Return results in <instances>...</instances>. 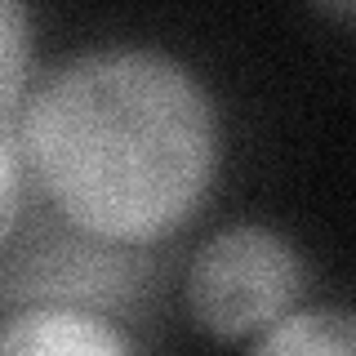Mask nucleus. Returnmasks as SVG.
Listing matches in <instances>:
<instances>
[{"instance_id": "20e7f679", "label": "nucleus", "mask_w": 356, "mask_h": 356, "mask_svg": "<svg viewBox=\"0 0 356 356\" xmlns=\"http://www.w3.org/2000/svg\"><path fill=\"white\" fill-rule=\"evenodd\" d=\"M0 356H138V352L98 312L18 307L5 321Z\"/></svg>"}, {"instance_id": "7ed1b4c3", "label": "nucleus", "mask_w": 356, "mask_h": 356, "mask_svg": "<svg viewBox=\"0 0 356 356\" xmlns=\"http://www.w3.org/2000/svg\"><path fill=\"white\" fill-rule=\"evenodd\" d=\"M147 281V263L129 245L98 241L72 222H44L31 232V250H9L5 263V303L18 307H76L107 312L134 303Z\"/></svg>"}, {"instance_id": "39448f33", "label": "nucleus", "mask_w": 356, "mask_h": 356, "mask_svg": "<svg viewBox=\"0 0 356 356\" xmlns=\"http://www.w3.org/2000/svg\"><path fill=\"white\" fill-rule=\"evenodd\" d=\"M254 356H356V312L352 307L289 312L276 330L263 334Z\"/></svg>"}, {"instance_id": "423d86ee", "label": "nucleus", "mask_w": 356, "mask_h": 356, "mask_svg": "<svg viewBox=\"0 0 356 356\" xmlns=\"http://www.w3.org/2000/svg\"><path fill=\"white\" fill-rule=\"evenodd\" d=\"M0 44H5V107L0 111H18L27 98V18L18 5H5V27H0Z\"/></svg>"}, {"instance_id": "f257e3e1", "label": "nucleus", "mask_w": 356, "mask_h": 356, "mask_svg": "<svg viewBox=\"0 0 356 356\" xmlns=\"http://www.w3.org/2000/svg\"><path fill=\"white\" fill-rule=\"evenodd\" d=\"M31 183L63 222L143 250L200 209L218 170V111L161 49H85L0 111Z\"/></svg>"}, {"instance_id": "f03ea898", "label": "nucleus", "mask_w": 356, "mask_h": 356, "mask_svg": "<svg viewBox=\"0 0 356 356\" xmlns=\"http://www.w3.org/2000/svg\"><path fill=\"white\" fill-rule=\"evenodd\" d=\"M303 263L281 232L259 222H232L196 250L187 267V312L214 339L267 334L289 316Z\"/></svg>"}]
</instances>
